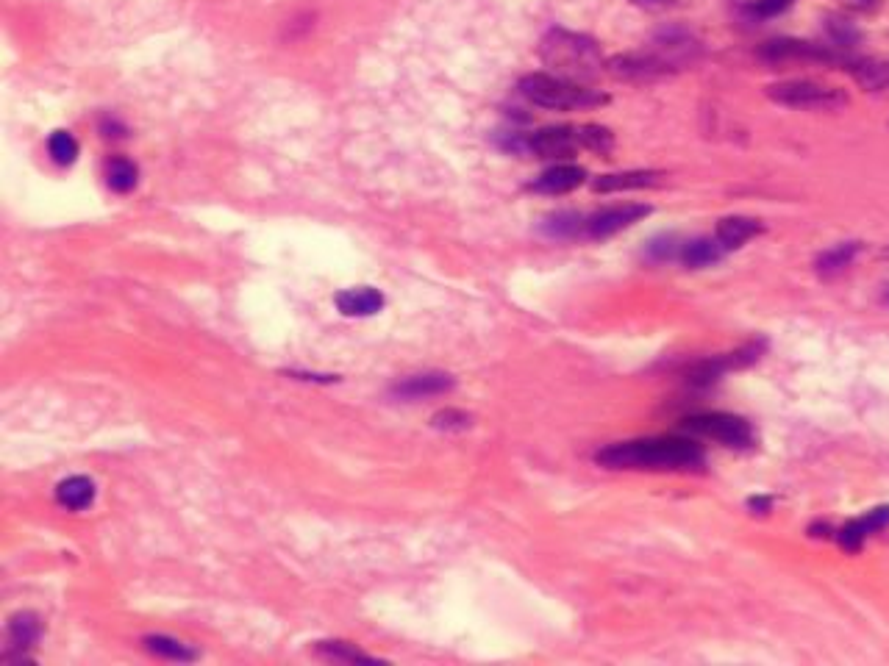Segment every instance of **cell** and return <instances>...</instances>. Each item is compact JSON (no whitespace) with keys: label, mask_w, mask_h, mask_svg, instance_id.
<instances>
[{"label":"cell","mask_w":889,"mask_h":666,"mask_svg":"<svg viewBox=\"0 0 889 666\" xmlns=\"http://www.w3.org/2000/svg\"><path fill=\"white\" fill-rule=\"evenodd\" d=\"M598 464L609 469H701L703 450L684 436H648L603 447Z\"/></svg>","instance_id":"6da1fadb"},{"label":"cell","mask_w":889,"mask_h":666,"mask_svg":"<svg viewBox=\"0 0 889 666\" xmlns=\"http://www.w3.org/2000/svg\"><path fill=\"white\" fill-rule=\"evenodd\" d=\"M542 59L551 64L556 75L570 81H584L601 70V50L589 37L570 34L562 28H553L542 42Z\"/></svg>","instance_id":"7a4b0ae2"},{"label":"cell","mask_w":889,"mask_h":666,"mask_svg":"<svg viewBox=\"0 0 889 666\" xmlns=\"http://www.w3.org/2000/svg\"><path fill=\"white\" fill-rule=\"evenodd\" d=\"M520 92L531 100L534 106L553 111H573V109H592L606 103V95L598 89H589L578 81L562 78V75L551 73H531L520 81Z\"/></svg>","instance_id":"3957f363"},{"label":"cell","mask_w":889,"mask_h":666,"mask_svg":"<svg viewBox=\"0 0 889 666\" xmlns=\"http://www.w3.org/2000/svg\"><path fill=\"white\" fill-rule=\"evenodd\" d=\"M767 98L778 106L801 111H837L848 103V95L837 87L814 84V81H784L767 87Z\"/></svg>","instance_id":"277c9868"},{"label":"cell","mask_w":889,"mask_h":666,"mask_svg":"<svg viewBox=\"0 0 889 666\" xmlns=\"http://www.w3.org/2000/svg\"><path fill=\"white\" fill-rule=\"evenodd\" d=\"M684 431L712 439V442L728 444V447H751L753 442L751 422L742 420L737 414H728V411L695 414V417L684 420Z\"/></svg>","instance_id":"5b68a950"},{"label":"cell","mask_w":889,"mask_h":666,"mask_svg":"<svg viewBox=\"0 0 889 666\" xmlns=\"http://www.w3.org/2000/svg\"><path fill=\"white\" fill-rule=\"evenodd\" d=\"M651 214V206L645 203H626V206H612V209H603L598 214H592L584 222V234L592 236V239H609V236L620 234L631 228L634 222H639L642 217Z\"/></svg>","instance_id":"8992f818"},{"label":"cell","mask_w":889,"mask_h":666,"mask_svg":"<svg viewBox=\"0 0 889 666\" xmlns=\"http://www.w3.org/2000/svg\"><path fill=\"white\" fill-rule=\"evenodd\" d=\"M526 148L537 153L542 159H564L573 156L578 148H584L581 142V128H570V125H556V128H542L534 136H528Z\"/></svg>","instance_id":"52a82bcc"},{"label":"cell","mask_w":889,"mask_h":666,"mask_svg":"<svg viewBox=\"0 0 889 666\" xmlns=\"http://www.w3.org/2000/svg\"><path fill=\"white\" fill-rule=\"evenodd\" d=\"M456 381L448 372H420V375H409L392 386V395L401 400H426V397H437L451 392Z\"/></svg>","instance_id":"ba28073f"},{"label":"cell","mask_w":889,"mask_h":666,"mask_svg":"<svg viewBox=\"0 0 889 666\" xmlns=\"http://www.w3.org/2000/svg\"><path fill=\"white\" fill-rule=\"evenodd\" d=\"M759 56L767 62H831L834 56L828 50L809 45V42H798V39H776L767 42L759 50Z\"/></svg>","instance_id":"9c48e42d"},{"label":"cell","mask_w":889,"mask_h":666,"mask_svg":"<svg viewBox=\"0 0 889 666\" xmlns=\"http://www.w3.org/2000/svg\"><path fill=\"white\" fill-rule=\"evenodd\" d=\"M337 309L345 317H373L384 309V295L373 286H356L337 295Z\"/></svg>","instance_id":"30bf717a"},{"label":"cell","mask_w":889,"mask_h":666,"mask_svg":"<svg viewBox=\"0 0 889 666\" xmlns=\"http://www.w3.org/2000/svg\"><path fill=\"white\" fill-rule=\"evenodd\" d=\"M584 178H587L584 167H578V164H556V167L539 175L537 181H534V189L542 192V195H564V192H573V189L584 184Z\"/></svg>","instance_id":"8fae6325"},{"label":"cell","mask_w":889,"mask_h":666,"mask_svg":"<svg viewBox=\"0 0 889 666\" xmlns=\"http://www.w3.org/2000/svg\"><path fill=\"white\" fill-rule=\"evenodd\" d=\"M759 231H762V222L753 220V217H726V220L717 222L714 239L726 247V250H737L745 242H751Z\"/></svg>","instance_id":"7c38bea8"},{"label":"cell","mask_w":889,"mask_h":666,"mask_svg":"<svg viewBox=\"0 0 889 666\" xmlns=\"http://www.w3.org/2000/svg\"><path fill=\"white\" fill-rule=\"evenodd\" d=\"M56 500H59V506L70 508V511H84L95 500V483L89 481L87 475H73L56 486Z\"/></svg>","instance_id":"4fadbf2b"},{"label":"cell","mask_w":889,"mask_h":666,"mask_svg":"<svg viewBox=\"0 0 889 666\" xmlns=\"http://www.w3.org/2000/svg\"><path fill=\"white\" fill-rule=\"evenodd\" d=\"M662 175L653 170H631V173H612L595 178V192H626V189H645L653 186Z\"/></svg>","instance_id":"5bb4252c"},{"label":"cell","mask_w":889,"mask_h":666,"mask_svg":"<svg viewBox=\"0 0 889 666\" xmlns=\"http://www.w3.org/2000/svg\"><path fill=\"white\" fill-rule=\"evenodd\" d=\"M723 253H726V247L720 245L717 239H692L678 250V259L692 270H701V267H709L714 261H720Z\"/></svg>","instance_id":"9a60e30c"},{"label":"cell","mask_w":889,"mask_h":666,"mask_svg":"<svg viewBox=\"0 0 889 666\" xmlns=\"http://www.w3.org/2000/svg\"><path fill=\"white\" fill-rule=\"evenodd\" d=\"M856 253H859V245L856 242H845V245H837L826 250L820 259H817V272L823 275V278H831V275H839L842 270H848L851 267V261L856 259Z\"/></svg>","instance_id":"2e32d148"},{"label":"cell","mask_w":889,"mask_h":666,"mask_svg":"<svg viewBox=\"0 0 889 666\" xmlns=\"http://www.w3.org/2000/svg\"><path fill=\"white\" fill-rule=\"evenodd\" d=\"M137 181H139V170L134 161L123 159V156L109 159V164H106V184L112 186L114 192L126 195V192H131V189L137 186Z\"/></svg>","instance_id":"e0dca14e"},{"label":"cell","mask_w":889,"mask_h":666,"mask_svg":"<svg viewBox=\"0 0 889 666\" xmlns=\"http://www.w3.org/2000/svg\"><path fill=\"white\" fill-rule=\"evenodd\" d=\"M39 619L34 614H17L12 617L9 622V642H12V650H28V647H34V642L39 639Z\"/></svg>","instance_id":"ac0fdd59"},{"label":"cell","mask_w":889,"mask_h":666,"mask_svg":"<svg viewBox=\"0 0 889 666\" xmlns=\"http://www.w3.org/2000/svg\"><path fill=\"white\" fill-rule=\"evenodd\" d=\"M142 644L148 647V653L156 658H167V661H195V650H189L187 644L176 642L170 636H145Z\"/></svg>","instance_id":"d6986e66"},{"label":"cell","mask_w":889,"mask_h":666,"mask_svg":"<svg viewBox=\"0 0 889 666\" xmlns=\"http://www.w3.org/2000/svg\"><path fill=\"white\" fill-rule=\"evenodd\" d=\"M584 222H587V217H581L576 211H559V214H551L542 228H545V234L570 239V236L584 234Z\"/></svg>","instance_id":"ffe728a7"},{"label":"cell","mask_w":889,"mask_h":666,"mask_svg":"<svg viewBox=\"0 0 889 666\" xmlns=\"http://www.w3.org/2000/svg\"><path fill=\"white\" fill-rule=\"evenodd\" d=\"M48 153L56 164L62 167H70L73 161L78 159V142L76 136L70 131H53V136L48 139Z\"/></svg>","instance_id":"44dd1931"},{"label":"cell","mask_w":889,"mask_h":666,"mask_svg":"<svg viewBox=\"0 0 889 666\" xmlns=\"http://www.w3.org/2000/svg\"><path fill=\"white\" fill-rule=\"evenodd\" d=\"M317 653L323 655V658H331V661H351V664L353 661H362V664H373L376 661L373 655L356 650L348 642H320L317 644Z\"/></svg>","instance_id":"7402d4cb"},{"label":"cell","mask_w":889,"mask_h":666,"mask_svg":"<svg viewBox=\"0 0 889 666\" xmlns=\"http://www.w3.org/2000/svg\"><path fill=\"white\" fill-rule=\"evenodd\" d=\"M581 142L587 150L606 153V150H612L614 136L609 128H601V125H581Z\"/></svg>","instance_id":"603a6c76"},{"label":"cell","mask_w":889,"mask_h":666,"mask_svg":"<svg viewBox=\"0 0 889 666\" xmlns=\"http://www.w3.org/2000/svg\"><path fill=\"white\" fill-rule=\"evenodd\" d=\"M867 536H870V533H867V528L862 525V519H853V522H848V525L837 533V539L845 553H859Z\"/></svg>","instance_id":"cb8c5ba5"},{"label":"cell","mask_w":889,"mask_h":666,"mask_svg":"<svg viewBox=\"0 0 889 666\" xmlns=\"http://www.w3.org/2000/svg\"><path fill=\"white\" fill-rule=\"evenodd\" d=\"M434 425H437V428H453V431H459V428H467V425H470V417H467L464 411L448 408V411H439L437 417H434Z\"/></svg>","instance_id":"d4e9b609"},{"label":"cell","mask_w":889,"mask_h":666,"mask_svg":"<svg viewBox=\"0 0 889 666\" xmlns=\"http://www.w3.org/2000/svg\"><path fill=\"white\" fill-rule=\"evenodd\" d=\"M792 3H795V0H753L751 12L756 14V17H776V14L787 12Z\"/></svg>","instance_id":"484cf974"},{"label":"cell","mask_w":889,"mask_h":666,"mask_svg":"<svg viewBox=\"0 0 889 666\" xmlns=\"http://www.w3.org/2000/svg\"><path fill=\"white\" fill-rule=\"evenodd\" d=\"M862 525L867 528V533L884 531V528L889 525V506H878V508H873L870 514H864Z\"/></svg>","instance_id":"4316f807"},{"label":"cell","mask_w":889,"mask_h":666,"mask_svg":"<svg viewBox=\"0 0 889 666\" xmlns=\"http://www.w3.org/2000/svg\"><path fill=\"white\" fill-rule=\"evenodd\" d=\"M678 250H681V247L673 245V239H670V236H662V239H656V242H653L648 253H651V259L667 261L670 256H673V253H678Z\"/></svg>","instance_id":"83f0119b"},{"label":"cell","mask_w":889,"mask_h":666,"mask_svg":"<svg viewBox=\"0 0 889 666\" xmlns=\"http://www.w3.org/2000/svg\"><path fill=\"white\" fill-rule=\"evenodd\" d=\"M748 506H751L756 514H767V511L773 508V500H770V497H751Z\"/></svg>","instance_id":"f1b7e54d"},{"label":"cell","mask_w":889,"mask_h":666,"mask_svg":"<svg viewBox=\"0 0 889 666\" xmlns=\"http://www.w3.org/2000/svg\"><path fill=\"white\" fill-rule=\"evenodd\" d=\"M856 3H870V0H856Z\"/></svg>","instance_id":"f546056e"},{"label":"cell","mask_w":889,"mask_h":666,"mask_svg":"<svg viewBox=\"0 0 889 666\" xmlns=\"http://www.w3.org/2000/svg\"><path fill=\"white\" fill-rule=\"evenodd\" d=\"M887 300H889V295H887Z\"/></svg>","instance_id":"4dcf8cb0"}]
</instances>
